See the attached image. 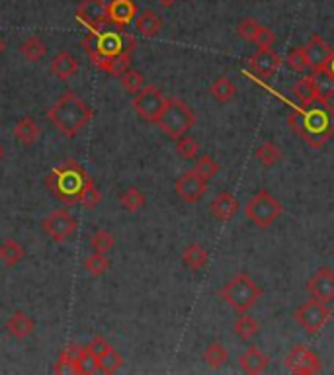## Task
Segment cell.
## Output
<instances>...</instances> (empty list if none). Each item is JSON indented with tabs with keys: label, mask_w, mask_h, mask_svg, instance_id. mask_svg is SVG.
<instances>
[{
	"label": "cell",
	"mask_w": 334,
	"mask_h": 375,
	"mask_svg": "<svg viewBox=\"0 0 334 375\" xmlns=\"http://www.w3.org/2000/svg\"><path fill=\"white\" fill-rule=\"evenodd\" d=\"M307 110H293L287 115V125L309 147L321 149L334 135V108L328 100H317Z\"/></svg>",
	"instance_id": "cell-1"
},
{
	"label": "cell",
	"mask_w": 334,
	"mask_h": 375,
	"mask_svg": "<svg viewBox=\"0 0 334 375\" xmlns=\"http://www.w3.org/2000/svg\"><path fill=\"white\" fill-rule=\"evenodd\" d=\"M80 45L90 57V63L108 75L114 57L122 55L129 49H135L137 41L133 36L122 34V29H117V31H92L82 39Z\"/></svg>",
	"instance_id": "cell-2"
},
{
	"label": "cell",
	"mask_w": 334,
	"mask_h": 375,
	"mask_svg": "<svg viewBox=\"0 0 334 375\" xmlns=\"http://www.w3.org/2000/svg\"><path fill=\"white\" fill-rule=\"evenodd\" d=\"M92 108L78 98L75 92H63L59 100L49 108L48 118L65 137H77L92 120Z\"/></svg>",
	"instance_id": "cell-3"
},
{
	"label": "cell",
	"mask_w": 334,
	"mask_h": 375,
	"mask_svg": "<svg viewBox=\"0 0 334 375\" xmlns=\"http://www.w3.org/2000/svg\"><path fill=\"white\" fill-rule=\"evenodd\" d=\"M88 180H90V174L78 164L77 160L67 159L63 164H59L49 172L48 178H45V186L59 201H63L67 206H75L78 204L82 188L86 186Z\"/></svg>",
	"instance_id": "cell-4"
},
{
	"label": "cell",
	"mask_w": 334,
	"mask_h": 375,
	"mask_svg": "<svg viewBox=\"0 0 334 375\" xmlns=\"http://www.w3.org/2000/svg\"><path fill=\"white\" fill-rule=\"evenodd\" d=\"M157 125L163 129L166 137L180 139L184 135H188V132L196 125V113L180 98H166Z\"/></svg>",
	"instance_id": "cell-5"
},
{
	"label": "cell",
	"mask_w": 334,
	"mask_h": 375,
	"mask_svg": "<svg viewBox=\"0 0 334 375\" xmlns=\"http://www.w3.org/2000/svg\"><path fill=\"white\" fill-rule=\"evenodd\" d=\"M221 299L229 305L231 309L237 313H247L250 307H254L258 299L262 297V288L256 281L250 278L249 274H237L231 278L223 290H221Z\"/></svg>",
	"instance_id": "cell-6"
},
{
	"label": "cell",
	"mask_w": 334,
	"mask_h": 375,
	"mask_svg": "<svg viewBox=\"0 0 334 375\" xmlns=\"http://www.w3.org/2000/svg\"><path fill=\"white\" fill-rule=\"evenodd\" d=\"M245 213L258 229H268V227L274 225L277 217L284 213V206L268 190H260L247 201Z\"/></svg>",
	"instance_id": "cell-7"
},
{
	"label": "cell",
	"mask_w": 334,
	"mask_h": 375,
	"mask_svg": "<svg viewBox=\"0 0 334 375\" xmlns=\"http://www.w3.org/2000/svg\"><path fill=\"white\" fill-rule=\"evenodd\" d=\"M164 102H166V98H164L163 90L153 85H147L143 90H139V92L135 94L131 106H133L135 113L143 122L157 123L159 115L163 112Z\"/></svg>",
	"instance_id": "cell-8"
},
{
	"label": "cell",
	"mask_w": 334,
	"mask_h": 375,
	"mask_svg": "<svg viewBox=\"0 0 334 375\" xmlns=\"http://www.w3.org/2000/svg\"><path fill=\"white\" fill-rule=\"evenodd\" d=\"M331 315H333V313L326 307V303L311 299L297 307L296 313H293V319H296L297 325L303 328V330H307L309 334H315L321 328H325L326 325H328Z\"/></svg>",
	"instance_id": "cell-9"
},
{
	"label": "cell",
	"mask_w": 334,
	"mask_h": 375,
	"mask_svg": "<svg viewBox=\"0 0 334 375\" xmlns=\"http://www.w3.org/2000/svg\"><path fill=\"white\" fill-rule=\"evenodd\" d=\"M41 229L53 243H65L77 233L78 221L71 215L68 209H55L41 221Z\"/></svg>",
	"instance_id": "cell-10"
},
{
	"label": "cell",
	"mask_w": 334,
	"mask_h": 375,
	"mask_svg": "<svg viewBox=\"0 0 334 375\" xmlns=\"http://www.w3.org/2000/svg\"><path fill=\"white\" fill-rule=\"evenodd\" d=\"M286 367L291 374L313 375L323 369V360L317 356L313 350L297 344L286 356Z\"/></svg>",
	"instance_id": "cell-11"
},
{
	"label": "cell",
	"mask_w": 334,
	"mask_h": 375,
	"mask_svg": "<svg viewBox=\"0 0 334 375\" xmlns=\"http://www.w3.org/2000/svg\"><path fill=\"white\" fill-rule=\"evenodd\" d=\"M77 20L90 31H102L110 24L108 4L104 0H82L77 8Z\"/></svg>",
	"instance_id": "cell-12"
},
{
	"label": "cell",
	"mask_w": 334,
	"mask_h": 375,
	"mask_svg": "<svg viewBox=\"0 0 334 375\" xmlns=\"http://www.w3.org/2000/svg\"><path fill=\"white\" fill-rule=\"evenodd\" d=\"M174 192L178 194L180 199H184L186 204H196V201H200L201 197L205 196V192H208V182L198 176L194 170H188V172H184L182 176L176 178L174 182Z\"/></svg>",
	"instance_id": "cell-13"
},
{
	"label": "cell",
	"mask_w": 334,
	"mask_h": 375,
	"mask_svg": "<svg viewBox=\"0 0 334 375\" xmlns=\"http://www.w3.org/2000/svg\"><path fill=\"white\" fill-rule=\"evenodd\" d=\"M307 291L311 297L323 303H333L334 301V272L331 268H319L311 280L307 281Z\"/></svg>",
	"instance_id": "cell-14"
},
{
	"label": "cell",
	"mask_w": 334,
	"mask_h": 375,
	"mask_svg": "<svg viewBox=\"0 0 334 375\" xmlns=\"http://www.w3.org/2000/svg\"><path fill=\"white\" fill-rule=\"evenodd\" d=\"M250 71L260 78H272L282 65V59L272 47H258L256 53L250 57Z\"/></svg>",
	"instance_id": "cell-15"
},
{
	"label": "cell",
	"mask_w": 334,
	"mask_h": 375,
	"mask_svg": "<svg viewBox=\"0 0 334 375\" xmlns=\"http://www.w3.org/2000/svg\"><path fill=\"white\" fill-rule=\"evenodd\" d=\"M303 51H305L309 69H311V71H319V69H325V66L328 65L334 49L328 45L321 36L313 34V36L309 38V41H307V45L303 47Z\"/></svg>",
	"instance_id": "cell-16"
},
{
	"label": "cell",
	"mask_w": 334,
	"mask_h": 375,
	"mask_svg": "<svg viewBox=\"0 0 334 375\" xmlns=\"http://www.w3.org/2000/svg\"><path fill=\"white\" fill-rule=\"evenodd\" d=\"M108 16H110V24H114L117 29H124L137 16V4L135 0H110Z\"/></svg>",
	"instance_id": "cell-17"
},
{
	"label": "cell",
	"mask_w": 334,
	"mask_h": 375,
	"mask_svg": "<svg viewBox=\"0 0 334 375\" xmlns=\"http://www.w3.org/2000/svg\"><path fill=\"white\" fill-rule=\"evenodd\" d=\"M239 199L233 196L231 192H221L219 196L211 201V215L217 221H231L233 217L239 213Z\"/></svg>",
	"instance_id": "cell-18"
},
{
	"label": "cell",
	"mask_w": 334,
	"mask_h": 375,
	"mask_svg": "<svg viewBox=\"0 0 334 375\" xmlns=\"http://www.w3.org/2000/svg\"><path fill=\"white\" fill-rule=\"evenodd\" d=\"M51 73L57 76L59 80H71L73 76L78 73V63L77 59L73 57V53H68V51H59L57 55L51 59Z\"/></svg>",
	"instance_id": "cell-19"
},
{
	"label": "cell",
	"mask_w": 334,
	"mask_h": 375,
	"mask_svg": "<svg viewBox=\"0 0 334 375\" xmlns=\"http://www.w3.org/2000/svg\"><path fill=\"white\" fill-rule=\"evenodd\" d=\"M34 330H36V323H34V319H29L24 311H14L6 320V332L16 340L31 337Z\"/></svg>",
	"instance_id": "cell-20"
},
{
	"label": "cell",
	"mask_w": 334,
	"mask_h": 375,
	"mask_svg": "<svg viewBox=\"0 0 334 375\" xmlns=\"http://www.w3.org/2000/svg\"><path fill=\"white\" fill-rule=\"evenodd\" d=\"M239 366L242 372H247L250 375H258V374H264L270 366V358L262 352V350H258L256 346H250L242 356L239 358Z\"/></svg>",
	"instance_id": "cell-21"
},
{
	"label": "cell",
	"mask_w": 334,
	"mask_h": 375,
	"mask_svg": "<svg viewBox=\"0 0 334 375\" xmlns=\"http://www.w3.org/2000/svg\"><path fill=\"white\" fill-rule=\"evenodd\" d=\"M12 135H14L24 147H29V145H36L39 141V137H41V127H39V123L36 122L34 118H22V120L14 123Z\"/></svg>",
	"instance_id": "cell-22"
},
{
	"label": "cell",
	"mask_w": 334,
	"mask_h": 375,
	"mask_svg": "<svg viewBox=\"0 0 334 375\" xmlns=\"http://www.w3.org/2000/svg\"><path fill=\"white\" fill-rule=\"evenodd\" d=\"M135 26H137V31H139L143 38H157V36L163 31L164 22L163 18H161V14H157L154 10L147 8L139 14Z\"/></svg>",
	"instance_id": "cell-23"
},
{
	"label": "cell",
	"mask_w": 334,
	"mask_h": 375,
	"mask_svg": "<svg viewBox=\"0 0 334 375\" xmlns=\"http://www.w3.org/2000/svg\"><path fill=\"white\" fill-rule=\"evenodd\" d=\"M208 260H210V254L198 243L188 244V246L184 248V253H182V262H184V266H186L188 270H191V272L201 270V268L208 264Z\"/></svg>",
	"instance_id": "cell-24"
},
{
	"label": "cell",
	"mask_w": 334,
	"mask_h": 375,
	"mask_svg": "<svg viewBox=\"0 0 334 375\" xmlns=\"http://www.w3.org/2000/svg\"><path fill=\"white\" fill-rule=\"evenodd\" d=\"M24 258H26V248H24V244L18 243V241L6 239L4 243L0 244V260L6 264L8 268L18 266Z\"/></svg>",
	"instance_id": "cell-25"
},
{
	"label": "cell",
	"mask_w": 334,
	"mask_h": 375,
	"mask_svg": "<svg viewBox=\"0 0 334 375\" xmlns=\"http://www.w3.org/2000/svg\"><path fill=\"white\" fill-rule=\"evenodd\" d=\"M291 92L296 96V100L301 106H309V104H313L319 100V94H317L315 83H313V76H303V78H299L293 88H291Z\"/></svg>",
	"instance_id": "cell-26"
},
{
	"label": "cell",
	"mask_w": 334,
	"mask_h": 375,
	"mask_svg": "<svg viewBox=\"0 0 334 375\" xmlns=\"http://www.w3.org/2000/svg\"><path fill=\"white\" fill-rule=\"evenodd\" d=\"M210 94L215 102L227 104L237 96V86L233 85V80H231L229 76H219V78H215L213 85L210 86Z\"/></svg>",
	"instance_id": "cell-27"
},
{
	"label": "cell",
	"mask_w": 334,
	"mask_h": 375,
	"mask_svg": "<svg viewBox=\"0 0 334 375\" xmlns=\"http://www.w3.org/2000/svg\"><path fill=\"white\" fill-rule=\"evenodd\" d=\"M254 157H256V160L262 167L272 169V167H276L277 162L284 159V153H282V149L277 147L274 141H264V143L254 150Z\"/></svg>",
	"instance_id": "cell-28"
},
{
	"label": "cell",
	"mask_w": 334,
	"mask_h": 375,
	"mask_svg": "<svg viewBox=\"0 0 334 375\" xmlns=\"http://www.w3.org/2000/svg\"><path fill=\"white\" fill-rule=\"evenodd\" d=\"M20 51H22V55L26 57L29 63H38L48 53V45L43 43V39L34 34V36H28V38L22 41Z\"/></svg>",
	"instance_id": "cell-29"
},
{
	"label": "cell",
	"mask_w": 334,
	"mask_h": 375,
	"mask_svg": "<svg viewBox=\"0 0 334 375\" xmlns=\"http://www.w3.org/2000/svg\"><path fill=\"white\" fill-rule=\"evenodd\" d=\"M96 364H98V372H102V374H115L119 367L124 366V358H122V354L115 348L108 346L102 354L96 356Z\"/></svg>",
	"instance_id": "cell-30"
},
{
	"label": "cell",
	"mask_w": 334,
	"mask_h": 375,
	"mask_svg": "<svg viewBox=\"0 0 334 375\" xmlns=\"http://www.w3.org/2000/svg\"><path fill=\"white\" fill-rule=\"evenodd\" d=\"M313 83H315L317 94H319V100H331L334 96V76L331 75L328 69H319L313 71Z\"/></svg>",
	"instance_id": "cell-31"
},
{
	"label": "cell",
	"mask_w": 334,
	"mask_h": 375,
	"mask_svg": "<svg viewBox=\"0 0 334 375\" xmlns=\"http://www.w3.org/2000/svg\"><path fill=\"white\" fill-rule=\"evenodd\" d=\"M77 346H68L67 350H63L59 354L57 362L53 366V374L57 375H78V367H77Z\"/></svg>",
	"instance_id": "cell-32"
},
{
	"label": "cell",
	"mask_w": 334,
	"mask_h": 375,
	"mask_svg": "<svg viewBox=\"0 0 334 375\" xmlns=\"http://www.w3.org/2000/svg\"><path fill=\"white\" fill-rule=\"evenodd\" d=\"M235 334L240 338V340H245V342H250L252 338L258 337V332H260V325H258V320L254 317H250V315H245V313H240V317L235 320Z\"/></svg>",
	"instance_id": "cell-33"
},
{
	"label": "cell",
	"mask_w": 334,
	"mask_h": 375,
	"mask_svg": "<svg viewBox=\"0 0 334 375\" xmlns=\"http://www.w3.org/2000/svg\"><path fill=\"white\" fill-rule=\"evenodd\" d=\"M119 204H122V207H124L125 211L137 213V211L143 209L145 204H147V199H145L141 190H137V188H127L124 194L119 196Z\"/></svg>",
	"instance_id": "cell-34"
},
{
	"label": "cell",
	"mask_w": 334,
	"mask_h": 375,
	"mask_svg": "<svg viewBox=\"0 0 334 375\" xmlns=\"http://www.w3.org/2000/svg\"><path fill=\"white\" fill-rule=\"evenodd\" d=\"M203 360H205V364L211 369H219L229 360V352L221 342H211L210 346L205 348V352H203Z\"/></svg>",
	"instance_id": "cell-35"
},
{
	"label": "cell",
	"mask_w": 334,
	"mask_h": 375,
	"mask_svg": "<svg viewBox=\"0 0 334 375\" xmlns=\"http://www.w3.org/2000/svg\"><path fill=\"white\" fill-rule=\"evenodd\" d=\"M77 367H78V374H82V375H90L98 372V364H96L94 352H92L88 346L78 348L77 350Z\"/></svg>",
	"instance_id": "cell-36"
},
{
	"label": "cell",
	"mask_w": 334,
	"mask_h": 375,
	"mask_svg": "<svg viewBox=\"0 0 334 375\" xmlns=\"http://www.w3.org/2000/svg\"><path fill=\"white\" fill-rule=\"evenodd\" d=\"M219 170H221V167L215 162V160L211 159L210 155H203V157H200L198 162H196V167H194V172H196L198 176H201L205 182H210V180L215 178V176L219 174Z\"/></svg>",
	"instance_id": "cell-37"
},
{
	"label": "cell",
	"mask_w": 334,
	"mask_h": 375,
	"mask_svg": "<svg viewBox=\"0 0 334 375\" xmlns=\"http://www.w3.org/2000/svg\"><path fill=\"white\" fill-rule=\"evenodd\" d=\"M85 268H86V272L90 274V276L100 278V276H104V274L110 270V260L106 258V254L92 253L85 260Z\"/></svg>",
	"instance_id": "cell-38"
},
{
	"label": "cell",
	"mask_w": 334,
	"mask_h": 375,
	"mask_svg": "<svg viewBox=\"0 0 334 375\" xmlns=\"http://www.w3.org/2000/svg\"><path fill=\"white\" fill-rule=\"evenodd\" d=\"M122 80V88H124L125 92L129 94H137L139 90H143L145 86H147V80H145V76L139 73V71H133V69H129V71H125L124 75L119 76Z\"/></svg>",
	"instance_id": "cell-39"
},
{
	"label": "cell",
	"mask_w": 334,
	"mask_h": 375,
	"mask_svg": "<svg viewBox=\"0 0 334 375\" xmlns=\"http://www.w3.org/2000/svg\"><path fill=\"white\" fill-rule=\"evenodd\" d=\"M100 201H102V192L98 190V186L94 184V180L90 178L86 182V186L82 188V194H80V199H78V204L86 209H94V207L100 206Z\"/></svg>",
	"instance_id": "cell-40"
},
{
	"label": "cell",
	"mask_w": 334,
	"mask_h": 375,
	"mask_svg": "<svg viewBox=\"0 0 334 375\" xmlns=\"http://www.w3.org/2000/svg\"><path fill=\"white\" fill-rule=\"evenodd\" d=\"M90 244H92V248H94L96 253L106 254L114 248L115 239H114V234L110 233V231L100 229V231H96V233L90 236Z\"/></svg>",
	"instance_id": "cell-41"
},
{
	"label": "cell",
	"mask_w": 334,
	"mask_h": 375,
	"mask_svg": "<svg viewBox=\"0 0 334 375\" xmlns=\"http://www.w3.org/2000/svg\"><path fill=\"white\" fill-rule=\"evenodd\" d=\"M176 153L180 155L182 159H196L198 157V153H200V143L194 139V137H188V135H184L180 139H176Z\"/></svg>",
	"instance_id": "cell-42"
},
{
	"label": "cell",
	"mask_w": 334,
	"mask_h": 375,
	"mask_svg": "<svg viewBox=\"0 0 334 375\" xmlns=\"http://www.w3.org/2000/svg\"><path fill=\"white\" fill-rule=\"evenodd\" d=\"M286 65L289 66L293 73H305V69H309V63H307L303 47H296V49H291V51L287 53Z\"/></svg>",
	"instance_id": "cell-43"
},
{
	"label": "cell",
	"mask_w": 334,
	"mask_h": 375,
	"mask_svg": "<svg viewBox=\"0 0 334 375\" xmlns=\"http://www.w3.org/2000/svg\"><path fill=\"white\" fill-rule=\"evenodd\" d=\"M258 29H260V24H258L256 20L245 18L237 24V36L240 39H245V41H249V43H254Z\"/></svg>",
	"instance_id": "cell-44"
},
{
	"label": "cell",
	"mask_w": 334,
	"mask_h": 375,
	"mask_svg": "<svg viewBox=\"0 0 334 375\" xmlns=\"http://www.w3.org/2000/svg\"><path fill=\"white\" fill-rule=\"evenodd\" d=\"M274 41H276L274 29L266 28V26H260L256 38H254V43H256L258 47H272L274 45Z\"/></svg>",
	"instance_id": "cell-45"
},
{
	"label": "cell",
	"mask_w": 334,
	"mask_h": 375,
	"mask_svg": "<svg viewBox=\"0 0 334 375\" xmlns=\"http://www.w3.org/2000/svg\"><path fill=\"white\" fill-rule=\"evenodd\" d=\"M110 346V342H106L104 338L102 337H94V340H92V342H90V350H92V352H94V356H98V354H102V352H104L106 348Z\"/></svg>",
	"instance_id": "cell-46"
},
{
	"label": "cell",
	"mask_w": 334,
	"mask_h": 375,
	"mask_svg": "<svg viewBox=\"0 0 334 375\" xmlns=\"http://www.w3.org/2000/svg\"><path fill=\"white\" fill-rule=\"evenodd\" d=\"M163 8H172V4L176 2V0H157Z\"/></svg>",
	"instance_id": "cell-47"
},
{
	"label": "cell",
	"mask_w": 334,
	"mask_h": 375,
	"mask_svg": "<svg viewBox=\"0 0 334 375\" xmlns=\"http://www.w3.org/2000/svg\"><path fill=\"white\" fill-rule=\"evenodd\" d=\"M326 69L331 71V75L334 76V51H333V57H331V61H328V65H326Z\"/></svg>",
	"instance_id": "cell-48"
},
{
	"label": "cell",
	"mask_w": 334,
	"mask_h": 375,
	"mask_svg": "<svg viewBox=\"0 0 334 375\" xmlns=\"http://www.w3.org/2000/svg\"><path fill=\"white\" fill-rule=\"evenodd\" d=\"M2 157H4V147L0 145V160H2Z\"/></svg>",
	"instance_id": "cell-49"
},
{
	"label": "cell",
	"mask_w": 334,
	"mask_h": 375,
	"mask_svg": "<svg viewBox=\"0 0 334 375\" xmlns=\"http://www.w3.org/2000/svg\"><path fill=\"white\" fill-rule=\"evenodd\" d=\"M0 51H2V41H0Z\"/></svg>",
	"instance_id": "cell-50"
}]
</instances>
